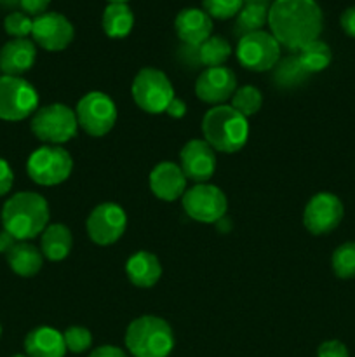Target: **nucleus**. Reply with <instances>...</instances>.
Segmentation results:
<instances>
[{
  "instance_id": "4be33fe9",
  "label": "nucleus",
  "mask_w": 355,
  "mask_h": 357,
  "mask_svg": "<svg viewBox=\"0 0 355 357\" xmlns=\"http://www.w3.org/2000/svg\"><path fill=\"white\" fill-rule=\"evenodd\" d=\"M40 236V251L47 260L61 261L72 251V232L63 223H51V225L45 227V230Z\"/></svg>"
},
{
  "instance_id": "a19ab883",
  "label": "nucleus",
  "mask_w": 355,
  "mask_h": 357,
  "mask_svg": "<svg viewBox=\"0 0 355 357\" xmlns=\"http://www.w3.org/2000/svg\"><path fill=\"white\" fill-rule=\"evenodd\" d=\"M21 0H0V6L6 7V9H14V7H19Z\"/></svg>"
},
{
  "instance_id": "37998d69",
  "label": "nucleus",
  "mask_w": 355,
  "mask_h": 357,
  "mask_svg": "<svg viewBox=\"0 0 355 357\" xmlns=\"http://www.w3.org/2000/svg\"><path fill=\"white\" fill-rule=\"evenodd\" d=\"M110 3H127L129 0H108Z\"/></svg>"
},
{
  "instance_id": "4c0bfd02",
  "label": "nucleus",
  "mask_w": 355,
  "mask_h": 357,
  "mask_svg": "<svg viewBox=\"0 0 355 357\" xmlns=\"http://www.w3.org/2000/svg\"><path fill=\"white\" fill-rule=\"evenodd\" d=\"M166 114L169 115V117H173V119L184 117V114H187V103H184V101L181 100V98L174 96L173 100H171V103L167 105Z\"/></svg>"
},
{
  "instance_id": "5701e85b",
  "label": "nucleus",
  "mask_w": 355,
  "mask_h": 357,
  "mask_svg": "<svg viewBox=\"0 0 355 357\" xmlns=\"http://www.w3.org/2000/svg\"><path fill=\"white\" fill-rule=\"evenodd\" d=\"M7 264L19 278H33L44 265V255L30 243H16L7 253Z\"/></svg>"
},
{
  "instance_id": "4468645a",
  "label": "nucleus",
  "mask_w": 355,
  "mask_h": 357,
  "mask_svg": "<svg viewBox=\"0 0 355 357\" xmlns=\"http://www.w3.org/2000/svg\"><path fill=\"white\" fill-rule=\"evenodd\" d=\"M31 37L45 51H63L75 37L73 24L59 13H44L33 20Z\"/></svg>"
},
{
  "instance_id": "a878e982",
  "label": "nucleus",
  "mask_w": 355,
  "mask_h": 357,
  "mask_svg": "<svg viewBox=\"0 0 355 357\" xmlns=\"http://www.w3.org/2000/svg\"><path fill=\"white\" fill-rule=\"evenodd\" d=\"M296 54H298L299 61H301V65L305 66V70L310 75L326 70L327 66L331 65V61H333V51H331L329 45L324 40H320V38L306 44L305 47L299 49Z\"/></svg>"
},
{
  "instance_id": "f257e3e1",
  "label": "nucleus",
  "mask_w": 355,
  "mask_h": 357,
  "mask_svg": "<svg viewBox=\"0 0 355 357\" xmlns=\"http://www.w3.org/2000/svg\"><path fill=\"white\" fill-rule=\"evenodd\" d=\"M268 26L281 47L298 52L320 37L324 14L315 0H274L268 9Z\"/></svg>"
},
{
  "instance_id": "c756f323",
  "label": "nucleus",
  "mask_w": 355,
  "mask_h": 357,
  "mask_svg": "<svg viewBox=\"0 0 355 357\" xmlns=\"http://www.w3.org/2000/svg\"><path fill=\"white\" fill-rule=\"evenodd\" d=\"M331 267L336 278L354 279L355 278V243H345L334 250L331 257Z\"/></svg>"
},
{
  "instance_id": "412c9836",
  "label": "nucleus",
  "mask_w": 355,
  "mask_h": 357,
  "mask_svg": "<svg viewBox=\"0 0 355 357\" xmlns=\"http://www.w3.org/2000/svg\"><path fill=\"white\" fill-rule=\"evenodd\" d=\"M125 274L138 288H152L162 275V265L150 251H138L125 264Z\"/></svg>"
},
{
  "instance_id": "b1692460",
  "label": "nucleus",
  "mask_w": 355,
  "mask_h": 357,
  "mask_svg": "<svg viewBox=\"0 0 355 357\" xmlns=\"http://www.w3.org/2000/svg\"><path fill=\"white\" fill-rule=\"evenodd\" d=\"M103 31L110 38L127 37L134 26V14L127 3H108L103 10Z\"/></svg>"
},
{
  "instance_id": "1a4fd4ad",
  "label": "nucleus",
  "mask_w": 355,
  "mask_h": 357,
  "mask_svg": "<svg viewBox=\"0 0 355 357\" xmlns=\"http://www.w3.org/2000/svg\"><path fill=\"white\" fill-rule=\"evenodd\" d=\"M75 115L79 128H82L89 136L101 138L113 129L118 114L115 101L108 94L101 91H90L80 98Z\"/></svg>"
},
{
  "instance_id": "f8f14e48",
  "label": "nucleus",
  "mask_w": 355,
  "mask_h": 357,
  "mask_svg": "<svg viewBox=\"0 0 355 357\" xmlns=\"http://www.w3.org/2000/svg\"><path fill=\"white\" fill-rule=\"evenodd\" d=\"M87 236L100 246L115 244L125 232L127 215L122 206L115 202H103L90 211L87 218Z\"/></svg>"
},
{
  "instance_id": "e433bc0d",
  "label": "nucleus",
  "mask_w": 355,
  "mask_h": 357,
  "mask_svg": "<svg viewBox=\"0 0 355 357\" xmlns=\"http://www.w3.org/2000/svg\"><path fill=\"white\" fill-rule=\"evenodd\" d=\"M340 24L348 37L355 38V6L343 10V14L340 17Z\"/></svg>"
},
{
  "instance_id": "6e6552de",
  "label": "nucleus",
  "mask_w": 355,
  "mask_h": 357,
  "mask_svg": "<svg viewBox=\"0 0 355 357\" xmlns=\"http://www.w3.org/2000/svg\"><path fill=\"white\" fill-rule=\"evenodd\" d=\"M38 110V93L21 77H0V119L9 122L24 121Z\"/></svg>"
},
{
  "instance_id": "6ab92c4d",
  "label": "nucleus",
  "mask_w": 355,
  "mask_h": 357,
  "mask_svg": "<svg viewBox=\"0 0 355 357\" xmlns=\"http://www.w3.org/2000/svg\"><path fill=\"white\" fill-rule=\"evenodd\" d=\"M37 59V47L28 38H13L0 49V70L3 75L19 77L31 70Z\"/></svg>"
},
{
  "instance_id": "20e7f679",
  "label": "nucleus",
  "mask_w": 355,
  "mask_h": 357,
  "mask_svg": "<svg viewBox=\"0 0 355 357\" xmlns=\"http://www.w3.org/2000/svg\"><path fill=\"white\" fill-rule=\"evenodd\" d=\"M125 347L134 357H169L174 349L173 328L162 317H138L125 331Z\"/></svg>"
},
{
  "instance_id": "7c9ffc66",
  "label": "nucleus",
  "mask_w": 355,
  "mask_h": 357,
  "mask_svg": "<svg viewBox=\"0 0 355 357\" xmlns=\"http://www.w3.org/2000/svg\"><path fill=\"white\" fill-rule=\"evenodd\" d=\"M205 13L216 20L235 17L244 7V0H202Z\"/></svg>"
},
{
  "instance_id": "cd10ccee",
  "label": "nucleus",
  "mask_w": 355,
  "mask_h": 357,
  "mask_svg": "<svg viewBox=\"0 0 355 357\" xmlns=\"http://www.w3.org/2000/svg\"><path fill=\"white\" fill-rule=\"evenodd\" d=\"M268 9L267 6H254V3H244L240 13L237 14L235 31L242 35L253 33V31L263 30L265 24H268Z\"/></svg>"
},
{
  "instance_id": "423d86ee",
  "label": "nucleus",
  "mask_w": 355,
  "mask_h": 357,
  "mask_svg": "<svg viewBox=\"0 0 355 357\" xmlns=\"http://www.w3.org/2000/svg\"><path fill=\"white\" fill-rule=\"evenodd\" d=\"M134 103L146 114H162L176 94L169 77L159 68L146 66L136 73L131 86Z\"/></svg>"
},
{
  "instance_id": "0eeeda50",
  "label": "nucleus",
  "mask_w": 355,
  "mask_h": 357,
  "mask_svg": "<svg viewBox=\"0 0 355 357\" xmlns=\"http://www.w3.org/2000/svg\"><path fill=\"white\" fill-rule=\"evenodd\" d=\"M28 176L42 187H56L70 178L73 159L58 145H44L31 152L26 162Z\"/></svg>"
},
{
  "instance_id": "72a5a7b5",
  "label": "nucleus",
  "mask_w": 355,
  "mask_h": 357,
  "mask_svg": "<svg viewBox=\"0 0 355 357\" xmlns=\"http://www.w3.org/2000/svg\"><path fill=\"white\" fill-rule=\"evenodd\" d=\"M317 357H348V349L340 340H327L317 349Z\"/></svg>"
},
{
  "instance_id": "ea45409f",
  "label": "nucleus",
  "mask_w": 355,
  "mask_h": 357,
  "mask_svg": "<svg viewBox=\"0 0 355 357\" xmlns=\"http://www.w3.org/2000/svg\"><path fill=\"white\" fill-rule=\"evenodd\" d=\"M17 241L7 230H0V253H9Z\"/></svg>"
},
{
  "instance_id": "bb28decb",
  "label": "nucleus",
  "mask_w": 355,
  "mask_h": 357,
  "mask_svg": "<svg viewBox=\"0 0 355 357\" xmlns=\"http://www.w3.org/2000/svg\"><path fill=\"white\" fill-rule=\"evenodd\" d=\"M230 54H232V45L223 37H212L211 35L207 40L202 42L197 47L198 61L207 66V68H212V66H225Z\"/></svg>"
},
{
  "instance_id": "dca6fc26",
  "label": "nucleus",
  "mask_w": 355,
  "mask_h": 357,
  "mask_svg": "<svg viewBox=\"0 0 355 357\" xmlns=\"http://www.w3.org/2000/svg\"><path fill=\"white\" fill-rule=\"evenodd\" d=\"M181 169L195 185L207 183L216 171V152L205 139H190L181 149Z\"/></svg>"
},
{
  "instance_id": "9b49d317",
  "label": "nucleus",
  "mask_w": 355,
  "mask_h": 357,
  "mask_svg": "<svg viewBox=\"0 0 355 357\" xmlns=\"http://www.w3.org/2000/svg\"><path fill=\"white\" fill-rule=\"evenodd\" d=\"M183 209L198 223H218L225 218L228 201L223 190L211 183H197L184 192Z\"/></svg>"
},
{
  "instance_id": "9d476101",
  "label": "nucleus",
  "mask_w": 355,
  "mask_h": 357,
  "mask_svg": "<svg viewBox=\"0 0 355 357\" xmlns=\"http://www.w3.org/2000/svg\"><path fill=\"white\" fill-rule=\"evenodd\" d=\"M237 59L251 72L274 70L281 59V44L268 31L260 30L242 35L237 44Z\"/></svg>"
},
{
  "instance_id": "2eb2a0df",
  "label": "nucleus",
  "mask_w": 355,
  "mask_h": 357,
  "mask_svg": "<svg viewBox=\"0 0 355 357\" xmlns=\"http://www.w3.org/2000/svg\"><path fill=\"white\" fill-rule=\"evenodd\" d=\"M237 91V77L226 66L205 68L195 82V94L200 101L209 105H223L232 100Z\"/></svg>"
},
{
  "instance_id": "2f4dec72",
  "label": "nucleus",
  "mask_w": 355,
  "mask_h": 357,
  "mask_svg": "<svg viewBox=\"0 0 355 357\" xmlns=\"http://www.w3.org/2000/svg\"><path fill=\"white\" fill-rule=\"evenodd\" d=\"M63 338H65L66 351L73 352V354H82V352L89 351L93 345V335L84 326H70L63 333Z\"/></svg>"
},
{
  "instance_id": "f3484780",
  "label": "nucleus",
  "mask_w": 355,
  "mask_h": 357,
  "mask_svg": "<svg viewBox=\"0 0 355 357\" xmlns=\"http://www.w3.org/2000/svg\"><path fill=\"white\" fill-rule=\"evenodd\" d=\"M187 176L181 166L171 160L159 162L150 173V188L160 201L173 202L183 197L187 192Z\"/></svg>"
},
{
  "instance_id": "c9c22d12",
  "label": "nucleus",
  "mask_w": 355,
  "mask_h": 357,
  "mask_svg": "<svg viewBox=\"0 0 355 357\" xmlns=\"http://www.w3.org/2000/svg\"><path fill=\"white\" fill-rule=\"evenodd\" d=\"M51 0H21L19 7L28 16H40L47 10Z\"/></svg>"
},
{
  "instance_id": "aec40b11",
  "label": "nucleus",
  "mask_w": 355,
  "mask_h": 357,
  "mask_svg": "<svg viewBox=\"0 0 355 357\" xmlns=\"http://www.w3.org/2000/svg\"><path fill=\"white\" fill-rule=\"evenodd\" d=\"M24 352L28 357H65V338L54 328L38 326L24 338Z\"/></svg>"
},
{
  "instance_id": "a211bd4d",
  "label": "nucleus",
  "mask_w": 355,
  "mask_h": 357,
  "mask_svg": "<svg viewBox=\"0 0 355 357\" xmlns=\"http://www.w3.org/2000/svg\"><path fill=\"white\" fill-rule=\"evenodd\" d=\"M174 28L181 40L190 47H198L212 33V20L204 9L187 7L174 20Z\"/></svg>"
},
{
  "instance_id": "c85d7f7f",
  "label": "nucleus",
  "mask_w": 355,
  "mask_h": 357,
  "mask_svg": "<svg viewBox=\"0 0 355 357\" xmlns=\"http://www.w3.org/2000/svg\"><path fill=\"white\" fill-rule=\"evenodd\" d=\"M261 105H263V94L254 86L239 87L232 96V107L246 119L258 114Z\"/></svg>"
},
{
  "instance_id": "ddd939ff",
  "label": "nucleus",
  "mask_w": 355,
  "mask_h": 357,
  "mask_svg": "<svg viewBox=\"0 0 355 357\" xmlns=\"http://www.w3.org/2000/svg\"><path fill=\"white\" fill-rule=\"evenodd\" d=\"M345 215L343 202L331 192L313 195L303 211V225L313 236H326L341 223Z\"/></svg>"
},
{
  "instance_id": "f03ea898",
  "label": "nucleus",
  "mask_w": 355,
  "mask_h": 357,
  "mask_svg": "<svg viewBox=\"0 0 355 357\" xmlns=\"http://www.w3.org/2000/svg\"><path fill=\"white\" fill-rule=\"evenodd\" d=\"M49 216L45 197L37 192H17L3 204L2 225L17 243H26L44 232Z\"/></svg>"
},
{
  "instance_id": "79ce46f5",
  "label": "nucleus",
  "mask_w": 355,
  "mask_h": 357,
  "mask_svg": "<svg viewBox=\"0 0 355 357\" xmlns=\"http://www.w3.org/2000/svg\"><path fill=\"white\" fill-rule=\"evenodd\" d=\"M244 3H254V6L270 7V0H244Z\"/></svg>"
},
{
  "instance_id": "c03bdc74",
  "label": "nucleus",
  "mask_w": 355,
  "mask_h": 357,
  "mask_svg": "<svg viewBox=\"0 0 355 357\" xmlns=\"http://www.w3.org/2000/svg\"><path fill=\"white\" fill-rule=\"evenodd\" d=\"M13 357H28L26 354H16V356H13Z\"/></svg>"
},
{
  "instance_id": "a18cd8bd",
  "label": "nucleus",
  "mask_w": 355,
  "mask_h": 357,
  "mask_svg": "<svg viewBox=\"0 0 355 357\" xmlns=\"http://www.w3.org/2000/svg\"><path fill=\"white\" fill-rule=\"evenodd\" d=\"M0 337H2V326H0Z\"/></svg>"
},
{
  "instance_id": "393cba45",
  "label": "nucleus",
  "mask_w": 355,
  "mask_h": 357,
  "mask_svg": "<svg viewBox=\"0 0 355 357\" xmlns=\"http://www.w3.org/2000/svg\"><path fill=\"white\" fill-rule=\"evenodd\" d=\"M310 73L306 72L305 66L299 61L298 54H289L285 58L278 59L277 65L274 66V84L281 89H294L306 82Z\"/></svg>"
},
{
  "instance_id": "58836bf2",
  "label": "nucleus",
  "mask_w": 355,
  "mask_h": 357,
  "mask_svg": "<svg viewBox=\"0 0 355 357\" xmlns=\"http://www.w3.org/2000/svg\"><path fill=\"white\" fill-rule=\"evenodd\" d=\"M89 357H127L122 349L115 347V345H101V347L94 349Z\"/></svg>"
},
{
  "instance_id": "f704fd0d",
  "label": "nucleus",
  "mask_w": 355,
  "mask_h": 357,
  "mask_svg": "<svg viewBox=\"0 0 355 357\" xmlns=\"http://www.w3.org/2000/svg\"><path fill=\"white\" fill-rule=\"evenodd\" d=\"M13 183H14L13 169H10L9 162L0 157V197L9 194L10 188H13Z\"/></svg>"
},
{
  "instance_id": "473e14b6",
  "label": "nucleus",
  "mask_w": 355,
  "mask_h": 357,
  "mask_svg": "<svg viewBox=\"0 0 355 357\" xmlns=\"http://www.w3.org/2000/svg\"><path fill=\"white\" fill-rule=\"evenodd\" d=\"M31 28H33V20L19 10L7 14L3 20V30L13 38H26L28 35H31Z\"/></svg>"
},
{
  "instance_id": "7ed1b4c3",
  "label": "nucleus",
  "mask_w": 355,
  "mask_h": 357,
  "mask_svg": "<svg viewBox=\"0 0 355 357\" xmlns=\"http://www.w3.org/2000/svg\"><path fill=\"white\" fill-rule=\"evenodd\" d=\"M202 135L214 152L235 153L244 149L249 138V124L232 105H218L205 112Z\"/></svg>"
},
{
  "instance_id": "39448f33",
  "label": "nucleus",
  "mask_w": 355,
  "mask_h": 357,
  "mask_svg": "<svg viewBox=\"0 0 355 357\" xmlns=\"http://www.w3.org/2000/svg\"><path fill=\"white\" fill-rule=\"evenodd\" d=\"M31 132L45 145H61L75 138L79 131L75 110L63 103L38 108L31 117Z\"/></svg>"
}]
</instances>
